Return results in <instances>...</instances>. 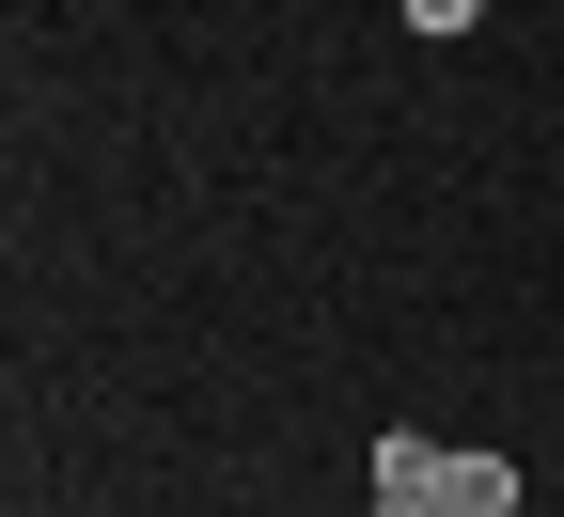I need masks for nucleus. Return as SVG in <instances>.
Returning a JSON list of instances; mask_svg holds the SVG:
<instances>
[{"instance_id":"3","label":"nucleus","mask_w":564,"mask_h":517,"mask_svg":"<svg viewBox=\"0 0 564 517\" xmlns=\"http://www.w3.org/2000/svg\"><path fill=\"white\" fill-rule=\"evenodd\" d=\"M486 17V0H408V32H470Z\"/></svg>"},{"instance_id":"2","label":"nucleus","mask_w":564,"mask_h":517,"mask_svg":"<svg viewBox=\"0 0 564 517\" xmlns=\"http://www.w3.org/2000/svg\"><path fill=\"white\" fill-rule=\"evenodd\" d=\"M423 486H440V439L392 423V439H377V502H423Z\"/></svg>"},{"instance_id":"4","label":"nucleus","mask_w":564,"mask_h":517,"mask_svg":"<svg viewBox=\"0 0 564 517\" xmlns=\"http://www.w3.org/2000/svg\"><path fill=\"white\" fill-rule=\"evenodd\" d=\"M377 517H423V502H377Z\"/></svg>"},{"instance_id":"1","label":"nucleus","mask_w":564,"mask_h":517,"mask_svg":"<svg viewBox=\"0 0 564 517\" xmlns=\"http://www.w3.org/2000/svg\"><path fill=\"white\" fill-rule=\"evenodd\" d=\"M423 517H518V455H440Z\"/></svg>"}]
</instances>
